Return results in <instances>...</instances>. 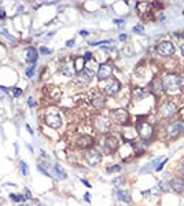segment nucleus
<instances>
[{
    "label": "nucleus",
    "mask_w": 184,
    "mask_h": 206,
    "mask_svg": "<svg viewBox=\"0 0 184 206\" xmlns=\"http://www.w3.org/2000/svg\"><path fill=\"white\" fill-rule=\"evenodd\" d=\"M95 126H96V129H99L100 132H106L107 129H109V122H107V120L103 118V117H98L96 121H95Z\"/></svg>",
    "instance_id": "nucleus-11"
},
{
    "label": "nucleus",
    "mask_w": 184,
    "mask_h": 206,
    "mask_svg": "<svg viewBox=\"0 0 184 206\" xmlns=\"http://www.w3.org/2000/svg\"><path fill=\"white\" fill-rule=\"evenodd\" d=\"M180 172H182V175L184 176V161H183V164L180 165Z\"/></svg>",
    "instance_id": "nucleus-37"
},
{
    "label": "nucleus",
    "mask_w": 184,
    "mask_h": 206,
    "mask_svg": "<svg viewBox=\"0 0 184 206\" xmlns=\"http://www.w3.org/2000/svg\"><path fill=\"white\" fill-rule=\"evenodd\" d=\"M104 146H106V148L109 151H114L118 147V140H117V138H114V136H109V138L106 139V142H104Z\"/></svg>",
    "instance_id": "nucleus-13"
},
{
    "label": "nucleus",
    "mask_w": 184,
    "mask_h": 206,
    "mask_svg": "<svg viewBox=\"0 0 184 206\" xmlns=\"http://www.w3.org/2000/svg\"><path fill=\"white\" fill-rule=\"evenodd\" d=\"M24 206H25V205H24Z\"/></svg>",
    "instance_id": "nucleus-45"
},
{
    "label": "nucleus",
    "mask_w": 184,
    "mask_h": 206,
    "mask_svg": "<svg viewBox=\"0 0 184 206\" xmlns=\"http://www.w3.org/2000/svg\"><path fill=\"white\" fill-rule=\"evenodd\" d=\"M133 32H135V33H143V26H142V25L133 26Z\"/></svg>",
    "instance_id": "nucleus-32"
},
{
    "label": "nucleus",
    "mask_w": 184,
    "mask_h": 206,
    "mask_svg": "<svg viewBox=\"0 0 184 206\" xmlns=\"http://www.w3.org/2000/svg\"><path fill=\"white\" fill-rule=\"evenodd\" d=\"M33 74H34V66L28 68L26 69V77H33Z\"/></svg>",
    "instance_id": "nucleus-26"
},
{
    "label": "nucleus",
    "mask_w": 184,
    "mask_h": 206,
    "mask_svg": "<svg viewBox=\"0 0 184 206\" xmlns=\"http://www.w3.org/2000/svg\"><path fill=\"white\" fill-rule=\"evenodd\" d=\"M122 183H124V179H122V177H116V179L113 180V184H114V186H121Z\"/></svg>",
    "instance_id": "nucleus-27"
},
{
    "label": "nucleus",
    "mask_w": 184,
    "mask_h": 206,
    "mask_svg": "<svg viewBox=\"0 0 184 206\" xmlns=\"http://www.w3.org/2000/svg\"><path fill=\"white\" fill-rule=\"evenodd\" d=\"M92 143V138L90 136H81L80 139H78V144L81 146V147H87V146H90Z\"/></svg>",
    "instance_id": "nucleus-17"
},
{
    "label": "nucleus",
    "mask_w": 184,
    "mask_h": 206,
    "mask_svg": "<svg viewBox=\"0 0 184 206\" xmlns=\"http://www.w3.org/2000/svg\"><path fill=\"white\" fill-rule=\"evenodd\" d=\"M161 112H162V114L165 117H169V116H172V114L174 113V107H173L172 103H165L164 107L161 109Z\"/></svg>",
    "instance_id": "nucleus-15"
},
{
    "label": "nucleus",
    "mask_w": 184,
    "mask_h": 206,
    "mask_svg": "<svg viewBox=\"0 0 184 206\" xmlns=\"http://www.w3.org/2000/svg\"><path fill=\"white\" fill-rule=\"evenodd\" d=\"M20 169H21V172H22L24 176H29V168H28V165L25 164L24 161L20 162Z\"/></svg>",
    "instance_id": "nucleus-22"
},
{
    "label": "nucleus",
    "mask_w": 184,
    "mask_h": 206,
    "mask_svg": "<svg viewBox=\"0 0 184 206\" xmlns=\"http://www.w3.org/2000/svg\"><path fill=\"white\" fill-rule=\"evenodd\" d=\"M168 162V158H164V160H162V162H161L160 165H157V166H155V170H157V172H158V170H161V169H162V168L165 166V164H166Z\"/></svg>",
    "instance_id": "nucleus-25"
},
{
    "label": "nucleus",
    "mask_w": 184,
    "mask_h": 206,
    "mask_svg": "<svg viewBox=\"0 0 184 206\" xmlns=\"http://www.w3.org/2000/svg\"><path fill=\"white\" fill-rule=\"evenodd\" d=\"M4 17H6V12L3 11V10H0V20H3Z\"/></svg>",
    "instance_id": "nucleus-39"
},
{
    "label": "nucleus",
    "mask_w": 184,
    "mask_h": 206,
    "mask_svg": "<svg viewBox=\"0 0 184 206\" xmlns=\"http://www.w3.org/2000/svg\"><path fill=\"white\" fill-rule=\"evenodd\" d=\"M112 72H113L112 66L107 65V63H103L99 68V70H98V78L99 80H106V78H109L112 76Z\"/></svg>",
    "instance_id": "nucleus-8"
},
{
    "label": "nucleus",
    "mask_w": 184,
    "mask_h": 206,
    "mask_svg": "<svg viewBox=\"0 0 184 206\" xmlns=\"http://www.w3.org/2000/svg\"><path fill=\"white\" fill-rule=\"evenodd\" d=\"M91 58H92L91 52H85L84 54V61H88V59H91Z\"/></svg>",
    "instance_id": "nucleus-35"
},
{
    "label": "nucleus",
    "mask_w": 184,
    "mask_h": 206,
    "mask_svg": "<svg viewBox=\"0 0 184 206\" xmlns=\"http://www.w3.org/2000/svg\"><path fill=\"white\" fill-rule=\"evenodd\" d=\"M54 172L56 173V175H55L56 179H59V180H65L66 179L65 170H63L62 166H59V165H54Z\"/></svg>",
    "instance_id": "nucleus-16"
},
{
    "label": "nucleus",
    "mask_w": 184,
    "mask_h": 206,
    "mask_svg": "<svg viewBox=\"0 0 184 206\" xmlns=\"http://www.w3.org/2000/svg\"><path fill=\"white\" fill-rule=\"evenodd\" d=\"M26 129H28V132H29L30 135H33V131L30 129V126H29V125H26Z\"/></svg>",
    "instance_id": "nucleus-41"
},
{
    "label": "nucleus",
    "mask_w": 184,
    "mask_h": 206,
    "mask_svg": "<svg viewBox=\"0 0 184 206\" xmlns=\"http://www.w3.org/2000/svg\"><path fill=\"white\" fill-rule=\"evenodd\" d=\"M46 122L50 126H52V128H59V126L62 125V118L59 114L52 113V114H48V116L46 117Z\"/></svg>",
    "instance_id": "nucleus-7"
},
{
    "label": "nucleus",
    "mask_w": 184,
    "mask_h": 206,
    "mask_svg": "<svg viewBox=\"0 0 184 206\" xmlns=\"http://www.w3.org/2000/svg\"><path fill=\"white\" fill-rule=\"evenodd\" d=\"M183 87V78L177 74H166L162 78V88L168 92H176Z\"/></svg>",
    "instance_id": "nucleus-1"
},
{
    "label": "nucleus",
    "mask_w": 184,
    "mask_h": 206,
    "mask_svg": "<svg viewBox=\"0 0 184 206\" xmlns=\"http://www.w3.org/2000/svg\"><path fill=\"white\" fill-rule=\"evenodd\" d=\"M121 170V168L118 166V165H116V166H110L107 168V172H120Z\"/></svg>",
    "instance_id": "nucleus-30"
},
{
    "label": "nucleus",
    "mask_w": 184,
    "mask_h": 206,
    "mask_svg": "<svg viewBox=\"0 0 184 206\" xmlns=\"http://www.w3.org/2000/svg\"><path fill=\"white\" fill-rule=\"evenodd\" d=\"M112 120L116 124H126L129 121V113L125 109H116L112 112Z\"/></svg>",
    "instance_id": "nucleus-2"
},
{
    "label": "nucleus",
    "mask_w": 184,
    "mask_h": 206,
    "mask_svg": "<svg viewBox=\"0 0 184 206\" xmlns=\"http://www.w3.org/2000/svg\"><path fill=\"white\" fill-rule=\"evenodd\" d=\"M12 94H14V96H20V95L22 94V90H20V88H12V90H10Z\"/></svg>",
    "instance_id": "nucleus-31"
},
{
    "label": "nucleus",
    "mask_w": 184,
    "mask_h": 206,
    "mask_svg": "<svg viewBox=\"0 0 184 206\" xmlns=\"http://www.w3.org/2000/svg\"><path fill=\"white\" fill-rule=\"evenodd\" d=\"M157 51L160 55L162 56H170L174 54V46L170 41H162V43L158 44L157 47Z\"/></svg>",
    "instance_id": "nucleus-3"
},
{
    "label": "nucleus",
    "mask_w": 184,
    "mask_h": 206,
    "mask_svg": "<svg viewBox=\"0 0 184 206\" xmlns=\"http://www.w3.org/2000/svg\"><path fill=\"white\" fill-rule=\"evenodd\" d=\"M120 88H121V84H120V81L116 80V78H112L109 84L104 87V90H106V92L109 94V95H114V94L118 92Z\"/></svg>",
    "instance_id": "nucleus-10"
},
{
    "label": "nucleus",
    "mask_w": 184,
    "mask_h": 206,
    "mask_svg": "<svg viewBox=\"0 0 184 206\" xmlns=\"http://www.w3.org/2000/svg\"><path fill=\"white\" fill-rule=\"evenodd\" d=\"M26 61L33 63L37 61V58H39V54H37V50L33 48V47H29V48H26Z\"/></svg>",
    "instance_id": "nucleus-12"
},
{
    "label": "nucleus",
    "mask_w": 184,
    "mask_h": 206,
    "mask_svg": "<svg viewBox=\"0 0 184 206\" xmlns=\"http://www.w3.org/2000/svg\"><path fill=\"white\" fill-rule=\"evenodd\" d=\"M37 169H39V170H40L41 173H43L44 176H48V177H51V173H50L48 170H46V169H44V166H43V165H37Z\"/></svg>",
    "instance_id": "nucleus-24"
},
{
    "label": "nucleus",
    "mask_w": 184,
    "mask_h": 206,
    "mask_svg": "<svg viewBox=\"0 0 184 206\" xmlns=\"http://www.w3.org/2000/svg\"><path fill=\"white\" fill-rule=\"evenodd\" d=\"M81 77L84 78V81H91L92 78H94V72L90 70V69H85V70L81 73Z\"/></svg>",
    "instance_id": "nucleus-18"
},
{
    "label": "nucleus",
    "mask_w": 184,
    "mask_h": 206,
    "mask_svg": "<svg viewBox=\"0 0 184 206\" xmlns=\"http://www.w3.org/2000/svg\"><path fill=\"white\" fill-rule=\"evenodd\" d=\"M120 40H121V41H125V40H126V34H120Z\"/></svg>",
    "instance_id": "nucleus-38"
},
{
    "label": "nucleus",
    "mask_w": 184,
    "mask_h": 206,
    "mask_svg": "<svg viewBox=\"0 0 184 206\" xmlns=\"http://www.w3.org/2000/svg\"><path fill=\"white\" fill-rule=\"evenodd\" d=\"M168 136L169 138H177V136H180L184 132V124L182 121H176L173 124H170L169 126H168Z\"/></svg>",
    "instance_id": "nucleus-4"
},
{
    "label": "nucleus",
    "mask_w": 184,
    "mask_h": 206,
    "mask_svg": "<svg viewBox=\"0 0 184 206\" xmlns=\"http://www.w3.org/2000/svg\"><path fill=\"white\" fill-rule=\"evenodd\" d=\"M169 184H170V188H172L174 192H177V194L183 192V190H184V180L183 179H180V177H173L169 182Z\"/></svg>",
    "instance_id": "nucleus-9"
},
{
    "label": "nucleus",
    "mask_w": 184,
    "mask_h": 206,
    "mask_svg": "<svg viewBox=\"0 0 184 206\" xmlns=\"http://www.w3.org/2000/svg\"><path fill=\"white\" fill-rule=\"evenodd\" d=\"M28 104H29L30 109H33V107L36 106V103H34V100H33V98H32V96L28 98Z\"/></svg>",
    "instance_id": "nucleus-33"
},
{
    "label": "nucleus",
    "mask_w": 184,
    "mask_h": 206,
    "mask_svg": "<svg viewBox=\"0 0 184 206\" xmlns=\"http://www.w3.org/2000/svg\"><path fill=\"white\" fill-rule=\"evenodd\" d=\"M114 194H116V196L120 199V201L122 202H129L131 201V196H129V194L126 191H122V190H114Z\"/></svg>",
    "instance_id": "nucleus-14"
},
{
    "label": "nucleus",
    "mask_w": 184,
    "mask_h": 206,
    "mask_svg": "<svg viewBox=\"0 0 184 206\" xmlns=\"http://www.w3.org/2000/svg\"><path fill=\"white\" fill-rule=\"evenodd\" d=\"M81 182H82V184H85V186H87V187H91V184H90V183L87 182V180H84V179H82Z\"/></svg>",
    "instance_id": "nucleus-40"
},
{
    "label": "nucleus",
    "mask_w": 184,
    "mask_h": 206,
    "mask_svg": "<svg viewBox=\"0 0 184 206\" xmlns=\"http://www.w3.org/2000/svg\"><path fill=\"white\" fill-rule=\"evenodd\" d=\"M180 51H182V55L184 56V44H183L182 47H180Z\"/></svg>",
    "instance_id": "nucleus-44"
},
{
    "label": "nucleus",
    "mask_w": 184,
    "mask_h": 206,
    "mask_svg": "<svg viewBox=\"0 0 184 206\" xmlns=\"http://www.w3.org/2000/svg\"><path fill=\"white\" fill-rule=\"evenodd\" d=\"M84 198H85V201H90V194H88V192L84 194Z\"/></svg>",
    "instance_id": "nucleus-42"
},
{
    "label": "nucleus",
    "mask_w": 184,
    "mask_h": 206,
    "mask_svg": "<svg viewBox=\"0 0 184 206\" xmlns=\"http://www.w3.org/2000/svg\"><path fill=\"white\" fill-rule=\"evenodd\" d=\"M92 103L95 104V107H98V109H102V107H103V104H104V99H103V96H98V98H95V99L92 100Z\"/></svg>",
    "instance_id": "nucleus-20"
},
{
    "label": "nucleus",
    "mask_w": 184,
    "mask_h": 206,
    "mask_svg": "<svg viewBox=\"0 0 184 206\" xmlns=\"http://www.w3.org/2000/svg\"><path fill=\"white\" fill-rule=\"evenodd\" d=\"M30 198V191L28 188H25V195H24V199H29Z\"/></svg>",
    "instance_id": "nucleus-34"
},
{
    "label": "nucleus",
    "mask_w": 184,
    "mask_h": 206,
    "mask_svg": "<svg viewBox=\"0 0 184 206\" xmlns=\"http://www.w3.org/2000/svg\"><path fill=\"white\" fill-rule=\"evenodd\" d=\"M84 58H78L77 61H76V72H81L82 69H84Z\"/></svg>",
    "instance_id": "nucleus-23"
},
{
    "label": "nucleus",
    "mask_w": 184,
    "mask_h": 206,
    "mask_svg": "<svg viewBox=\"0 0 184 206\" xmlns=\"http://www.w3.org/2000/svg\"><path fill=\"white\" fill-rule=\"evenodd\" d=\"M80 34H82V36H87V34H88V32H85V30H80Z\"/></svg>",
    "instance_id": "nucleus-43"
},
{
    "label": "nucleus",
    "mask_w": 184,
    "mask_h": 206,
    "mask_svg": "<svg viewBox=\"0 0 184 206\" xmlns=\"http://www.w3.org/2000/svg\"><path fill=\"white\" fill-rule=\"evenodd\" d=\"M85 160H87V162L92 165V166H96V165L100 162V160H102V154L95 151V150H90L85 153Z\"/></svg>",
    "instance_id": "nucleus-5"
},
{
    "label": "nucleus",
    "mask_w": 184,
    "mask_h": 206,
    "mask_svg": "<svg viewBox=\"0 0 184 206\" xmlns=\"http://www.w3.org/2000/svg\"><path fill=\"white\" fill-rule=\"evenodd\" d=\"M138 134L143 140H148L151 138V135H153V128L148 124H140L138 126Z\"/></svg>",
    "instance_id": "nucleus-6"
},
{
    "label": "nucleus",
    "mask_w": 184,
    "mask_h": 206,
    "mask_svg": "<svg viewBox=\"0 0 184 206\" xmlns=\"http://www.w3.org/2000/svg\"><path fill=\"white\" fill-rule=\"evenodd\" d=\"M40 52L43 54V55H50V54H51V50L47 48V47H41V48H40Z\"/></svg>",
    "instance_id": "nucleus-29"
},
{
    "label": "nucleus",
    "mask_w": 184,
    "mask_h": 206,
    "mask_svg": "<svg viewBox=\"0 0 184 206\" xmlns=\"http://www.w3.org/2000/svg\"><path fill=\"white\" fill-rule=\"evenodd\" d=\"M66 46H68V47H73V46H74V40H69L68 43H66Z\"/></svg>",
    "instance_id": "nucleus-36"
},
{
    "label": "nucleus",
    "mask_w": 184,
    "mask_h": 206,
    "mask_svg": "<svg viewBox=\"0 0 184 206\" xmlns=\"http://www.w3.org/2000/svg\"><path fill=\"white\" fill-rule=\"evenodd\" d=\"M147 95H148L147 91H143V90H136L135 91V98H136V99H144Z\"/></svg>",
    "instance_id": "nucleus-21"
},
{
    "label": "nucleus",
    "mask_w": 184,
    "mask_h": 206,
    "mask_svg": "<svg viewBox=\"0 0 184 206\" xmlns=\"http://www.w3.org/2000/svg\"><path fill=\"white\" fill-rule=\"evenodd\" d=\"M161 160H164V157H158V158H155V160H154V161H151V162H150V164H148V165H147V166H144V168H143V169H142V172H143V173H144V172H146V170H147V172H148V170H150V169H151V168H154V166H155V165H157L158 162H160V161H161Z\"/></svg>",
    "instance_id": "nucleus-19"
},
{
    "label": "nucleus",
    "mask_w": 184,
    "mask_h": 206,
    "mask_svg": "<svg viewBox=\"0 0 184 206\" xmlns=\"http://www.w3.org/2000/svg\"><path fill=\"white\" fill-rule=\"evenodd\" d=\"M10 198L12 199L14 202H20V201H22L24 199V196H20V195H15V194H11L10 195Z\"/></svg>",
    "instance_id": "nucleus-28"
}]
</instances>
